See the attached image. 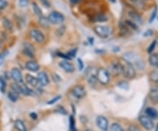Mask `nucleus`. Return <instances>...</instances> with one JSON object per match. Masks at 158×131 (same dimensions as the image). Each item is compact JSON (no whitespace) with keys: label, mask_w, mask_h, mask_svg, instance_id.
<instances>
[{"label":"nucleus","mask_w":158,"mask_h":131,"mask_svg":"<svg viewBox=\"0 0 158 131\" xmlns=\"http://www.w3.org/2000/svg\"><path fill=\"white\" fill-rule=\"evenodd\" d=\"M145 113H146V115H148L152 120H156V119L158 118V112L154 107H148V108H146Z\"/></svg>","instance_id":"23"},{"label":"nucleus","mask_w":158,"mask_h":131,"mask_svg":"<svg viewBox=\"0 0 158 131\" xmlns=\"http://www.w3.org/2000/svg\"><path fill=\"white\" fill-rule=\"evenodd\" d=\"M117 85H118V87L123 89V90H128V89H129V85H128V83H127V81H124V80L118 82V84H117Z\"/></svg>","instance_id":"32"},{"label":"nucleus","mask_w":158,"mask_h":131,"mask_svg":"<svg viewBox=\"0 0 158 131\" xmlns=\"http://www.w3.org/2000/svg\"><path fill=\"white\" fill-rule=\"evenodd\" d=\"M157 15V7H155L154 11L152 12V13H151V15H150V18H149V23H152V22L154 21V19H156Z\"/></svg>","instance_id":"35"},{"label":"nucleus","mask_w":158,"mask_h":131,"mask_svg":"<svg viewBox=\"0 0 158 131\" xmlns=\"http://www.w3.org/2000/svg\"><path fill=\"white\" fill-rule=\"evenodd\" d=\"M94 33L100 38L105 39L108 38L111 34H112V29L111 27L107 26H101L98 25L94 27Z\"/></svg>","instance_id":"3"},{"label":"nucleus","mask_w":158,"mask_h":131,"mask_svg":"<svg viewBox=\"0 0 158 131\" xmlns=\"http://www.w3.org/2000/svg\"><path fill=\"white\" fill-rule=\"evenodd\" d=\"M124 25H125L127 28H130V29H132V30H134V31H137V30H138V26H137V24L135 23V22L132 21V20H129V19L126 20V21L124 22Z\"/></svg>","instance_id":"27"},{"label":"nucleus","mask_w":158,"mask_h":131,"mask_svg":"<svg viewBox=\"0 0 158 131\" xmlns=\"http://www.w3.org/2000/svg\"><path fill=\"white\" fill-rule=\"evenodd\" d=\"M149 79L151 82L158 84V71H153L149 73Z\"/></svg>","instance_id":"30"},{"label":"nucleus","mask_w":158,"mask_h":131,"mask_svg":"<svg viewBox=\"0 0 158 131\" xmlns=\"http://www.w3.org/2000/svg\"><path fill=\"white\" fill-rule=\"evenodd\" d=\"M154 35V31H152V30H147L144 34H143V36L144 37H149V36H151V35Z\"/></svg>","instance_id":"44"},{"label":"nucleus","mask_w":158,"mask_h":131,"mask_svg":"<svg viewBox=\"0 0 158 131\" xmlns=\"http://www.w3.org/2000/svg\"><path fill=\"white\" fill-rule=\"evenodd\" d=\"M37 79H38V82H39V85L40 86H47L49 84L48 76L45 71H40L38 74Z\"/></svg>","instance_id":"15"},{"label":"nucleus","mask_w":158,"mask_h":131,"mask_svg":"<svg viewBox=\"0 0 158 131\" xmlns=\"http://www.w3.org/2000/svg\"><path fill=\"white\" fill-rule=\"evenodd\" d=\"M53 77H54V80H56L57 82L61 81V78H60V77L57 74H53Z\"/></svg>","instance_id":"49"},{"label":"nucleus","mask_w":158,"mask_h":131,"mask_svg":"<svg viewBox=\"0 0 158 131\" xmlns=\"http://www.w3.org/2000/svg\"><path fill=\"white\" fill-rule=\"evenodd\" d=\"M78 63L79 71H83V61L80 58H78Z\"/></svg>","instance_id":"45"},{"label":"nucleus","mask_w":158,"mask_h":131,"mask_svg":"<svg viewBox=\"0 0 158 131\" xmlns=\"http://www.w3.org/2000/svg\"><path fill=\"white\" fill-rule=\"evenodd\" d=\"M148 63L149 64L154 67L158 68V54L157 53H151V55L148 57Z\"/></svg>","instance_id":"21"},{"label":"nucleus","mask_w":158,"mask_h":131,"mask_svg":"<svg viewBox=\"0 0 158 131\" xmlns=\"http://www.w3.org/2000/svg\"><path fill=\"white\" fill-rule=\"evenodd\" d=\"M60 99H61V96H56V97H55V98H53L52 99H50V100H48L47 103L48 104V105H53V104H55L56 101H58Z\"/></svg>","instance_id":"39"},{"label":"nucleus","mask_w":158,"mask_h":131,"mask_svg":"<svg viewBox=\"0 0 158 131\" xmlns=\"http://www.w3.org/2000/svg\"><path fill=\"white\" fill-rule=\"evenodd\" d=\"M110 2H112V3H115L116 2V0H109Z\"/></svg>","instance_id":"52"},{"label":"nucleus","mask_w":158,"mask_h":131,"mask_svg":"<svg viewBox=\"0 0 158 131\" xmlns=\"http://www.w3.org/2000/svg\"><path fill=\"white\" fill-rule=\"evenodd\" d=\"M7 54H8V51H6V52H3V53H0V65H2V63H4V57L6 56Z\"/></svg>","instance_id":"42"},{"label":"nucleus","mask_w":158,"mask_h":131,"mask_svg":"<svg viewBox=\"0 0 158 131\" xmlns=\"http://www.w3.org/2000/svg\"><path fill=\"white\" fill-rule=\"evenodd\" d=\"M2 46H3V43H2V40H0V49H2Z\"/></svg>","instance_id":"50"},{"label":"nucleus","mask_w":158,"mask_h":131,"mask_svg":"<svg viewBox=\"0 0 158 131\" xmlns=\"http://www.w3.org/2000/svg\"><path fill=\"white\" fill-rule=\"evenodd\" d=\"M128 14H129V17L132 19V21H134V22L136 23V24H140V25L142 24V19H141L140 15L138 13H137L135 9L129 11Z\"/></svg>","instance_id":"18"},{"label":"nucleus","mask_w":158,"mask_h":131,"mask_svg":"<svg viewBox=\"0 0 158 131\" xmlns=\"http://www.w3.org/2000/svg\"><path fill=\"white\" fill-rule=\"evenodd\" d=\"M107 71H108L110 76L118 77V76L122 74V65H121L120 63L113 62V63H112L109 65Z\"/></svg>","instance_id":"9"},{"label":"nucleus","mask_w":158,"mask_h":131,"mask_svg":"<svg viewBox=\"0 0 158 131\" xmlns=\"http://www.w3.org/2000/svg\"><path fill=\"white\" fill-rule=\"evenodd\" d=\"M39 24L42 28L47 29V28H48V26L50 25V22H49V20H48V18H46V17H44L42 15V16L39 17Z\"/></svg>","instance_id":"24"},{"label":"nucleus","mask_w":158,"mask_h":131,"mask_svg":"<svg viewBox=\"0 0 158 131\" xmlns=\"http://www.w3.org/2000/svg\"><path fill=\"white\" fill-rule=\"evenodd\" d=\"M28 4V0H20L19 1V5L20 7H26Z\"/></svg>","instance_id":"43"},{"label":"nucleus","mask_w":158,"mask_h":131,"mask_svg":"<svg viewBox=\"0 0 158 131\" xmlns=\"http://www.w3.org/2000/svg\"><path fill=\"white\" fill-rule=\"evenodd\" d=\"M19 95H20V94L17 93L15 91L12 90V91H10V92L8 93V99H9L11 101H12V102H16V101L19 99Z\"/></svg>","instance_id":"28"},{"label":"nucleus","mask_w":158,"mask_h":131,"mask_svg":"<svg viewBox=\"0 0 158 131\" xmlns=\"http://www.w3.org/2000/svg\"><path fill=\"white\" fill-rule=\"evenodd\" d=\"M143 1H145V0H143ZM146 1H147V0H146Z\"/></svg>","instance_id":"53"},{"label":"nucleus","mask_w":158,"mask_h":131,"mask_svg":"<svg viewBox=\"0 0 158 131\" xmlns=\"http://www.w3.org/2000/svg\"><path fill=\"white\" fill-rule=\"evenodd\" d=\"M59 67L67 73H73L75 71V66L67 60L61 61L59 63Z\"/></svg>","instance_id":"11"},{"label":"nucleus","mask_w":158,"mask_h":131,"mask_svg":"<svg viewBox=\"0 0 158 131\" xmlns=\"http://www.w3.org/2000/svg\"><path fill=\"white\" fill-rule=\"evenodd\" d=\"M26 69L31 72H36L38 71L40 69L39 63L36 62V61H34V60H31V61H28L26 63V65H25Z\"/></svg>","instance_id":"16"},{"label":"nucleus","mask_w":158,"mask_h":131,"mask_svg":"<svg viewBox=\"0 0 158 131\" xmlns=\"http://www.w3.org/2000/svg\"><path fill=\"white\" fill-rule=\"evenodd\" d=\"M111 131H124V130L118 123H113L111 126Z\"/></svg>","instance_id":"34"},{"label":"nucleus","mask_w":158,"mask_h":131,"mask_svg":"<svg viewBox=\"0 0 158 131\" xmlns=\"http://www.w3.org/2000/svg\"><path fill=\"white\" fill-rule=\"evenodd\" d=\"M156 46H157V40H154V41L148 46V53H149V54L153 53V50L155 49Z\"/></svg>","instance_id":"36"},{"label":"nucleus","mask_w":158,"mask_h":131,"mask_svg":"<svg viewBox=\"0 0 158 131\" xmlns=\"http://www.w3.org/2000/svg\"><path fill=\"white\" fill-rule=\"evenodd\" d=\"M86 93H87V92H86L85 88L82 85H75L70 90V95L77 100L83 99Z\"/></svg>","instance_id":"5"},{"label":"nucleus","mask_w":158,"mask_h":131,"mask_svg":"<svg viewBox=\"0 0 158 131\" xmlns=\"http://www.w3.org/2000/svg\"><path fill=\"white\" fill-rule=\"evenodd\" d=\"M128 131H140L139 129L135 125H130L128 128Z\"/></svg>","instance_id":"46"},{"label":"nucleus","mask_w":158,"mask_h":131,"mask_svg":"<svg viewBox=\"0 0 158 131\" xmlns=\"http://www.w3.org/2000/svg\"><path fill=\"white\" fill-rule=\"evenodd\" d=\"M30 117L33 119V120H36L37 119V114L35 113H30Z\"/></svg>","instance_id":"48"},{"label":"nucleus","mask_w":158,"mask_h":131,"mask_svg":"<svg viewBox=\"0 0 158 131\" xmlns=\"http://www.w3.org/2000/svg\"><path fill=\"white\" fill-rule=\"evenodd\" d=\"M20 86V90H21V94H24V95H26V96H33L34 95V92L26 85H25L23 82L21 83H18Z\"/></svg>","instance_id":"20"},{"label":"nucleus","mask_w":158,"mask_h":131,"mask_svg":"<svg viewBox=\"0 0 158 131\" xmlns=\"http://www.w3.org/2000/svg\"><path fill=\"white\" fill-rule=\"evenodd\" d=\"M22 52H23V54L25 56L31 57V58H33L34 56V54H35V50H34V48L33 47V45H31V44H29L27 42H25L23 44Z\"/></svg>","instance_id":"13"},{"label":"nucleus","mask_w":158,"mask_h":131,"mask_svg":"<svg viewBox=\"0 0 158 131\" xmlns=\"http://www.w3.org/2000/svg\"><path fill=\"white\" fill-rule=\"evenodd\" d=\"M65 30H66V26H62L59 27V28L57 29V31H56L57 35H58V36H62L63 34H64V32H65Z\"/></svg>","instance_id":"37"},{"label":"nucleus","mask_w":158,"mask_h":131,"mask_svg":"<svg viewBox=\"0 0 158 131\" xmlns=\"http://www.w3.org/2000/svg\"><path fill=\"white\" fill-rule=\"evenodd\" d=\"M2 24L4 26V27L5 28V30L9 31V32H12V21L7 18H3L2 19Z\"/></svg>","instance_id":"25"},{"label":"nucleus","mask_w":158,"mask_h":131,"mask_svg":"<svg viewBox=\"0 0 158 131\" xmlns=\"http://www.w3.org/2000/svg\"><path fill=\"white\" fill-rule=\"evenodd\" d=\"M107 17L105 15V14H102V13H99V14H97L94 19H93V22H105L107 20Z\"/></svg>","instance_id":"31"},{"label":"nucleus","mask_w":158,"mask_h":131,"mask_svg":"<svg viewBox=\"0 0 158 131\" xmlns=\"http://www.w3.org/2000/svg\"><path fill=\"white\" fill-rule=\"evenodd\" d=\"M155 131H158V122H157V127H156V130Z\"/></svg>","instance_id":"51"},{"label":"nucleus","mask_w":158,"mask_h":131,"mask_svg":"<svg viewBox=\"0 0 158 131\" xmlns=\"http://www.w3.org/2000/svg\"><path fill=\"white\" fill-rule=\"evenodd\" d=\"M11 77L13 79L15 83H21L23 82V76L18 68H12L11 71Z\"/></svg>","instance_id":"14"},{"label":"nucleus","mask_w":158,"mask_h":131,"mask_svg":"<svg viewBox=\"0 0 158 131\" xmlns=\"http://www.w3.org/2000/svg\"><path fill=\"white\" fill-rule=\"evenodd\" d=\"M83 0H69V2L72 4H78L80 2H82Z\"/></svg>","instance_id":"47"},{"label":"nucleus","mask_w":158,"mask_h":131,"mask_svg":"<svg viewBox=\"0 0 158 131\" xmlns=\"http://www.w3.org/2000/svg\"><path fill=\"white\" fill-rule=\"evenodd\" d=\"M148 98L150 99V101L154 104H157L158 103V87L157 86H154L150 89L149 93H148Z\"/></svg>","instance_id":"17"},{"label":"nucleus","mask_w":158,"mask_h":131,"mask_svg":"<svg viewBox=\"0 0 158 131\" xmlns=\"http://www.w3.org/2000/svg\"><path fill=\"white\" fill-rule=\"evenodd\" d=\"M122 65V75L124 76V77H126L127 79H133L136 76V71L135 67L123 60V63H121Z\"/></svg>","instance_id":"2"},{"label":"nucleus","mask_w":158,"mask_h":131,"mask_svg":"<svg viewBox=\"0 0 158 131\" xmlns=\"http://www.w3.org/2000/svg\"><path fill=\"white\" fill-rule=\"evenodd\" d=\"M122 58L124 61L131 63L135 67V69L142 70L144 68V62L142 61V59H140L138 54L135 52H127L123 54Z\"/></svg>","instance_id":"1"},{"label":"nucleus","mask_w":158,"mask_h":131,"mask_svg":"<svg viewBox=\"0 0 158 131\" xmlns=\"http://www.w3.org/2000/svg\"><path fill=\"white\" fill-rule=\"evenodd\" d=\"M32 6H33V7H32V8H33V12H34V14H36V15L39 16V17L42 16V11H41L40 7L36 3H33Z\"/></svg>","instance_id":"29"},{"label":"nucleus","mask_w":158,"mask_h":131,"mask_svg":"<svg viewBox=\"0 0 158 131\" xmlns=\"http://www.w3.org/2000/svg\"><path fill=\"white\" fill-rule=\"evenodd\" d=\"M110 77H111V76H110L107 70H105L104 68H100L98 70L97 79L101 85H108L109 82H110Z\"/></svg>","instance_id":"4"},{"label":"nucleus","mask_w":158,"mask_h":131,"mask_svg":"<svg viewBox=\"0 0 158 131\" xmlns=\"http://www.w3.org/2000/svg\"><path fill=\"white\" fill-rule=\"evenodd\" d=\"M5 87H6V81L3 77H0V89L3 93L5 92Z\"/></svg>","instance_id":"33"},{"label":"nucleus","mask_w":158,"mask_h":131,"mask_svg":"<svg viewBox=\"0 0 158 131\" xmlns=\"http://www.w3.org/2000/svg\"><path fill=\"white\" fill-rule=\"evenodd\" d=\"M139 122L146 130H151L154 128V120L149 118L148 115H140L139 117Z\"/></svg>","instance_id":"7"},{"label":"nucleus","mask_w":158,"mask_h":131,"mask_svg":"<svg viewBox=\"0 0 158 131\" xmlns=\"http://www.w3.org/2000/svg\"><path fill=\"white\" fill-rule=\"evenodd\" d=\"M40 2H41L42 5H43L44 7H46V8H50L51 4H50V2H49L48 0H40Z\"/></svg>","instance_id":"40"},{"label":"nucleus","mask_w":158,"mask_h":131,"mask_svg":"<svg viewBox=\"0 0 158 131\" xmlns=\"http://www.w3.org/2000/svg\"><path fill=\"white\" fill-rule=\"evenodd\" d=\"M14 127H15V129L18 131H26V128L24 122L21 120H20V119H18V120L15 121Z\"/></svg>","instance_id":"26"},{"label":"nucleus","mask_w":158,"mask_h":131,"mask_svg":"<svg viewBox=\"0 0 158 131\" xmlns=\"http://www.w3.org/2000/svg\"><path fill=\"white\" fill-rule=\"evenodd\" d=\"M97 71L98 70L95 67H90L87 69L86 71V80L88 82V84H90L91 85H96L98 79H97Z\"/></svg>","instance_id":"8"},{"label":"nucleus","mask_w":158,"mask_h":131,"mask_svg":"<svg viewBox=\"0 0 158 131\" xmlns=\"http://www.w3.org/2000/svg\"><path fill=\"white\" fill-rule=\"evenodd\" d=\"M77 52H78V49H71L70 51H69L67 54H68V56L70 57V59H72V58H74V57L76 56Z\"/></svg>","instance_id":"38"},{"label":"nucleus","mask_w":158,"mask_h":131,"mask_svg":"<svg viewBox=\"0 0 158 131\" xmlns=\"http://www.w3.org/2000/svg\"><path fill=\"white\" fill-rule=\"evenodd\" d=\"M29 35L33 40H34L36 43H42L45 40V35H43V33L38 30V29H32L29 32Z\"/></svg>","instance_id":"10"},{"label":"nucleus","mask_w":158,"mask_h":131,"mask_svg":"<svg viewBox=\"0 0 158 131\" xmlns=\"http://www.w3.org/2000/svg\"><path fill=\"white\" fill-rule=\"evenodd\" d=\"M48 19L49 20L50 24H54V25H60L62 24L63 21L65 20V17L63 14H61V13L57 11H53L52 13H49Z\"/></svg>","instance_id":"6"},{"label":"nucleus","mask_w":158,"mask_h":131,"mask_svg":"<svg viewBox=\"0 0 158 131\" xmlns=\"http://www.w3.org/2000/svg\"><path fill=\"white\" fill-rule=\"evenodd\" d=\"M8 3L6 0H0V10H3L4 8H6Z\"/></svg>","instance_id":"41"},{"label":"nucleus","mask_w":158,"mask_h":131,"mask_svg":"<svg viewBox=\"0 0 158 131\" xmlns=\"http://www.w3.org/2000/svg\"><path fill=\"white\" fill-rule=\"evenodd\" d=\"M96 123L99 129L103 131H106L108 130V120L102 115H99L96 119Z\"/></svg>","instance_id":"12"},{"label":"nucleus","mask_w":158,"mask_h":131,"mask_svg":"<svg viewBox=\"0 0 158 131\" xmlns=\"http://www.w3.org/2000/svg\"><path fill=\"white\" fill-rule=\"evenodd\" d=\"M134 8L141 10L144 8V2L143 0H127Z\"/></svg>","instance_id":"22"},{"label":"nucleus","mask_w":158,"mask_h":131,"mask_svg":"<svg viewBox=\"0 0 158 131\" xmlns=\"http://www.w3.org/2000/svg\"><path fill=\"white\" fill-rule=\"evenodd\" d=\"M25 80H26V83L27 85H30L33 86V87H37L38 85H39V82H38L37 77L30 75V74H26V77H25Z\"/></svg>","instance_id":"19"}]
</instances>
